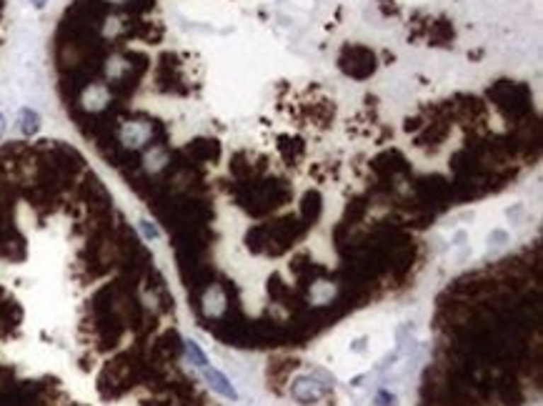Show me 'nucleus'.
<instances>
[{
  "instance_id": "f03ea898",
  "label": "nucleus",
  "mask_w": 543,
  "mask_h": 406,
  "mask_svg": "<svg viewBox=\"0 0 543 406\" xmlns=\"http://www.w3.org/2000/svg\"><path fill=\"white\" fill-rule=\"evenodd\" d=\"M200 371H203V379L208 381V386L215 391V394L226 396V399H231V401H238L236 386H233L231 381L226 379V374H221V371H218V368H213V366H205V368H200Z\"/></svg>"
},
{
  "instance_id": "423d86ee",
  "label": "nucleus",
  "mask_w": 543,
  "mask_h": 406,
  "mask_svg": "<svg viewBox=\"0 0 543 406\" xmlns=\"http://www.w3.org/2000/svg\"><path fill=\"white\" fill-rule=\"evenodd\" d=\"M140 233H143L148 241H156L158 236H161V231H158V228L153 226L151 221H140Z\"/></svg>"
},
{
  "instance_id": "39448f33",
  "label": "nucleus",
  "mask_w": 543,
  "mask_h": 406,
  "mask_svg": "<svg viewBox=\"0 0 543 406\" xmlns=\"http://www.w3.org/2000/svg\"><path fill=\"white\" fill-rule=\"evenodd\" d=\"M183 346H185V354H188L190 363H195L198 368H205V366H208V356H205L203 349H200L198 344L193 342V339H185Z\"/></svg>"
},
{
  "instance_id": "f257e3e1",
  "label": "nucleus",
  "mask_w": 543,
  "mask_h": 406,
  "mask_svg": "<svg viewBox=\"0 0 543 406\" xmlns=\"http://www.w3.org/2000/svg\"><path fill=\"white\" fill-rule=\"evenodd\" d=\"M151 135H153L151 123H146V120H128L120 128V143L128 148H140L151 141Z\"/></svg>"
},
{
  "instance_id": "7ed1b4c3",
  "label": "nucleus",
  "mask_w": 543,
  "mask_h": 406,
  "mask_svg": "<svg viewBox=\"0 0 543 406\" xmlns=\"http://www.w3.org/2000/svg\"><path fill=\"white\" fill-rule=\"evenodd\" d=\"M18 130L23 135H35L40 130V115L33 108H21V113H18Z\"/></svg>"
},
{
  "instance_id": "20e7f679",
  "label": "nucleus",
  "mask_w": 543,
  "mask_h": 406,
  "mask_svg": "<svg viewBox=\"0 0 543 406\" xmlns=\"http://www.w3.org/2000/svg\"><path fill=\"white\" fill-rule=\"evenodd\" d=\"M83 101H88V108H103V106L108 103V91L105 86H91L86 93H83Z\"/></svg>"
},
{
  "instance_id": "0eeeda50",
  "label": "nucleus",
  "mask_w": 543,
  "mask_h": 406,
  "mask_svg": "<svg viewBox=\"0 0 543 406\" xmlns=\"http://www.w3.org/2000/svg\"><path fill=\"white\" fill-rule=\"evenodd\" d=\"M30 3H33V6H35V8H38V11H40V8L48 6V0H30Z\"/></svg>"
},
{
  "instance_id": "6e6552de",
  "label": "nucleus",
  "mask_w": 543,
  "mask_h": 406,
  "mask_svg": "<svg viewBox=\"0 0 543 406\" xmlns=\"http://www.w3.org/2000/svg\"><path fill=\"white\" fill-rule=\"evenodd\" d=\"M3 133H6V115L0 113V135H3Z\"/></svg>"
}]
</instances>
